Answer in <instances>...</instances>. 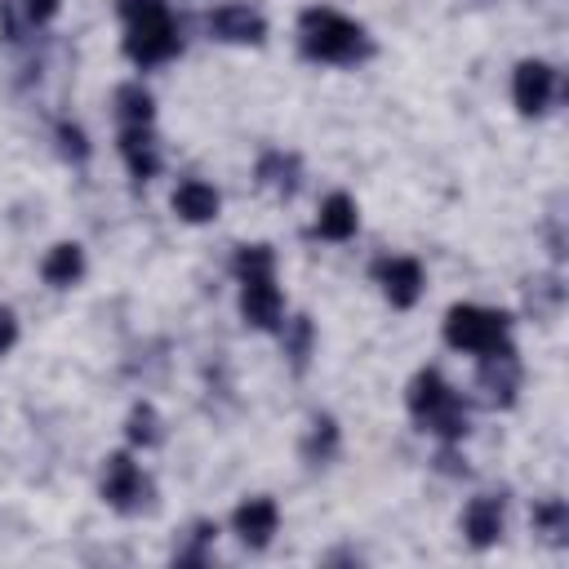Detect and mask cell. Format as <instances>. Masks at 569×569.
I'll return each instance as SVG.
<instances>
[{
	"label": "cell",
	"instance_id": "cell-1",
	"mask_svg": "<svg viewBox=\"0 0 569 569\" xmlns=\"http://www.w3.org/2000/svg\"><path fill=\"white\" fill-rule=\"evenodd\" d=\"M298 44L316 62H356V58H369L373 53L365 27L351 22V18H342L329 4L302 9V18H298Z\"/></svg>",
	"mask_w": 569,
	"mask_h": 569
},
{
	"label": "cell",
	"instance_id": "cell-2",
	"mask_svg": "<svg viewBox=\"0 0 569 569\" xmlns=\"http://www.w3.org/2000/svg\"><path fill=\"white\" fill-rule=\"evenodd\" d=\"M405 405H409V413H413L427 431H436L440 440H462V436H467V405H462V396H458L436 369H418V373H413V382H409V391H405Z\"/></svg>",
	"mask_w": 569,
	"mask_h": 569
},
{
	"label": "cell",
	"instance_id": "cell-3",
	"mask_svg": "<svg viewBox=\"0 0 569 569\" xmlns=\"http://www.w3.org/2000/svg\"><path fill=\"white\" fill-rule=\"evenodd\" d=\"M507 333H511V320L502 311H489V307L458 302L445 316V342L458 347V351H476V356L502 351V347H511Z\"/></svg>",
	"mask_w": 569,
	"mask_h": 569
},
{
	"label": "cell",
	"instance_id": "cell-4",
	"mask_svg": "<svg viewBox=\"0 0 569 569\" xmlns=\"http://www.w3.org/2000/svg\"><path fill=\"white\" fill-rule=\"evenodd\" d=\"M182 36H178V22L169 18V4H151L147 13L129 18V31H124V53L138 62V67H156V62H169L178 53Z\"/></svg>",
	"mask_w": 569,
	"mask_h": 569
},
{
	"label": "cell",
	"instance_id": "cell-5",
	"mask_svg": "<svg viewBox=\"0 0 569 569\" xmlns=\"http://www.w3.org/2000/svg\"><path fill=\"white\" fill-rule=\"evenodd\" d=\"M102 498H107L116 511H124V516H133V511L147 507L151 485H147V476L138 471V462H133L129 453H111V458L102 462Z\"/></svg>",
	"mask_w": 569,
	"mask_h": 569
},
{
	"label": "cell",
	"instance_id": "cell-6",
	"mask_svg": "<svg viewBox=\"0 0 569 569\" xmlns=\"http://www.w3.org/2000/svg\"><path fill=\"white\" fill-rule=\"evenodd\" d=\"M240 316H244L253 329H280L284 298H280V289H276V271L240 276Z\"/></svg>",
	"mask_w": 569,
	"mask_h": 569
},
{
	"label": "cell",
	"instance_id": "cell-7",
	"mask_svg": "<svg viewBox=\"0 0 569 569\" xmlns=\"http://www.w3.org/2000/svg\"><path fill=\"white\" fill-rule=\"evenodd\" d=\"M516 387H520V360H516V347H502V351L480 356L476 391H480L485 405H511V400H516Z\"/></svg>",
	"mask_w": 569,
	"mask_h": 569
},
{
	"label": "cell",
	"instance_id": "cell-8",
	"mask_svg": "<svg viewBox=\"0 0 569 569\" xmlns=\"http://www.w3.org/2000/svg\"><path fill=\"white\" fill-rule=\"evenodd\" d=\"M551 93H556V71H551L547 62H538V58H525V62L516 67V80H511L516 107H520L525 116H542L547 102H551Z\"/></svg>",
	"mask_w": 569,
	"mask_h": 569
},
{
	"label": "cell",
	"instance_id": "cell-9",
	"mask_svg": "<svg viewBox=\"0 0 569 569\" xmlns=\"http://www.w3.org/2000/svg\"><path fill=\"white\" fill-rule=\"evenodd\" d=\"M209 31H213L218 40H227V44H258V40L267 36V22H262L258 9L231 0V4H218V9L209 13Z\"/></svg>",
	"mask_w": 569,
	"mask_h": 569
},
{
	"label": "cell",
	"instance_id": "cell-10",
	"mask_svg": "<svg viewBox=\"0 0 569 569\" xmlns=\"http://www.w3.org/2000/svg\"><path fill=\"white\" fill-rule=\"evenodd\" d=\"M378 280H382V293L391 307H413L422 293V267L413 258H382Z\"/></svg>",
	"mask_w": 569,
	"mask_h": 569
},
{
	"label": "cell",
	"instance_id": "cell-11",
	"mask_svg": "<svg viewBox=\"0 0 569 569\" xmlns=\"http://www.w3.org/2000/svg\"><path fill=\"white\" fill-rule=\"evenodd\" d=\"M231 525H236V533H240L244 547H267L271 533H276V525H280V511H276L271 498H249V502L236 507Z\"/></svg>",
	"mask_w": 569,
	"mask_h": 569
},
{
	"label": "cell",
	"instance_id": "cell-12",
	"mask_svg": "<svg viewBox=\"0 0 569 569\" xmlns=\"http://www.w3.org/2000/svg\"><path fill=\"white\" fill-rule=\"evenodd\" d=\"M462 533H467L471 547L498 542V533H502V498H493V493L471 498L467 511H462Z\"/></svg>",
	"mask_w": 569,
	"mask_h": 569
},
{
	"label": "cell",
	"instance_id": "cell-13",
	"mask_svg": "<svg viewBox=\"0 0 569 569\" xmlns=\"http://www.w3.org/2000/svg\"><path fill=\"white\" fill-rule=\"evenodd\" d=\"M120 156H124V164H129V173L133 178H156V169H160V156H156V138H151V129L147 124H124V133H120Z\"/></svg>",
	"mask_w": 569,
	"mask_h": 569
},
{
	"label": "cell",
	"instance_id": "cell-14",
	"mask_svg": "<svg viewBox=\"0 0 569 569\" xmlns=\"http://www.w3.org/2000/svg\"><path fill=\"white\" fill-rule=\"evenodd\" d=\"M173 213L182 222H209V218H218V191L209 182H200V178H187L173 191Z\"/></svg>",
	"mask_w": 569,
	"mask_h": 569
},
{
	"label": "cell",
	"instance_id": "cell-15",
	"mask_svg": "<svg viewBox=\"0 0 569 569\" xmlns=\"http://www.w3.org/2000/svg\"><path fill=\"white\" fill-rule=\"evenodd\" d=\"M360 227V213H356V200L347 191H333L325 204H320V218H316V231L325 240H351Z\"/></svg>",
	"mask_w": 569,
	"mask_h": 569
},
{
	"label": "cell",
	"instance_id": "cell-16",
	"mask_svg": "<svg viewBox=\"0 0 569 569\" xmlns=\"http://www.w3.org/2000/svg\"><path fill=\"white\" fill-rule=\"evenodd\" d=\"M40 276H44L53 289H71V284L84 276V253H80V244H71V240L53 244V249L44 253V262H40Z\"/></svg>",
	"mask_w": 569,
	"mask_h": 569
},
{
	"label": "cell",
	"instance_id": "cell-17",
	"mask_svg": "<svg viewBox=\"0 0 569 569\" xmlns=\"http://www.w3.org/2000/svg\"><path fill=\"white\" fill-rule=\"evenodd\" d=\"M258 182L280 191V196H293L298 191V156H284V151H267L258 160Z\"/></svg>",
	"mask_w": 569,
	"mask_h": 569
},
{
	"label": "cell",
	"instance_id": "cell-18",
	"mask_svg": "<svg viewBox=\"0 0 569 569\" xmlns=\"http://www.w3.org/2000/svg\"><path fill=\"white\" fill-rule=\"evenodd\" d=\"M333 453H338V427H333V418H316L307 440H302V458L307 462H329Z\"/></svg>",
	"mask_w": 569,
	"mask_h": 569
},
{
	"label": "cell",
	"instance_id": "cell-19",
	"mask_svg": "<svg viewBox=\"0 0 569 569\" xmlns=\"http://www.w3.org/2000/svg\"><path fill=\"white\" fill-rule=\"evenodd\" d=\"M116 116L124 124H147L151 120V93L142 84H120L116 89Z\"/></svg>",
	"mask_w": 569,
	"mask_h": 569
},
{
	"label": "cell",
	"instance_id": "cell-20",
	"mask_svg": "<svg viewBox=\"0 0 569 569\" xmlns=\"http://www.w3.org/2000/svg\"><path fill=\"white\" fill-rule=\"evenodd\" d=\"M533 529L547 538V542H565V529H569V511L560 498H547L533 507Z\"/></svg>",
	"mask_w": 569,
	"mask_h": 569
},
{
	"label": "cell",
	"instance_id": "cell-21",
	"mask_svg": "<svg viewBox=\"0 0 569 569\" xmlns=\"http://www.w3.org/2000/svg\"><path fill=\"white\" fill-rule=\"evenodd\" d=\"M213 538H218V525H213V520H196L191 533H187V547H178L173 560H178V565H204V547H209Z\"/></svg>",
	"mask_w": 569,
	"mask_h": 569
},
{
	"label": "cell",
	"instance_id": "cell-22",
	"mask_svg": "<svg viewBox=\"0 0 569 569\" xmlns=\"http://www.w3.org/2000/svg\"><path fill=\"white\" fill-rule=\"evenodd\" d=\"M307 351H311V320H307V316H293V320L284 325V356L302 369Z\"/></svg>",
	"mask_w": 569,
	"mask_h": 569
},
{
	"label": "cell",
	"instance_id": "cell-23",
	"mask_svg": "<svg viewBox=\"0 0 569 569\" xmlns=\"http://www.w3.org/2000/svg\"><path fill=\"white\" fill-rule=\"evenodd\" d=\"M124 431H129L133 445H156V440H160V418H156V409H151V405H133Z\"/></svg>",
	"mask_w": 569,
	"mask_h": 569
},
{
	"label": "cell",
	"instance_id": "cell-24",
	"mask_svg": "<svg viewBox=\"0 0 569 569\" xmlns=\"http://www.w3.org/2000/svg\"><path fill=\"white\" fill-rule=\"evenodd\" d=\"M58 138H62V151H67L71 160H84V156H89V147H84V133H80L76 124H62V129H58Z\"/></svg>",
	"mask_w": 569,
	"mask_h": 569
},
{
	"label": "cell",
	"instance_id": "cell-25",
	"mask_svg": "<svg viewBox=\"0 0 569 569\" xmlns=\"http://www.w3.org/2000/svg\"><path fill=\"white\" fill-rule=\"evenodd\" d=\"M13 338H18L13 311H9V307H0V351H9V347H13Z\"/></svg>",
	"mask_w": 569,
	"mask_h": 569
},
{
	"label": "cell",
	"instance_id": "cell-26",
	"mask_svg": "<svg viewBox=\"0 0 569 569\" xmlns=\"http://www.w3.org/2000/svg\"><path fill=\"white\" fill-rule=\"evenodd\" d=\"M27 13H31V22H49L58 13V0H27Z\"/></svg>",
	"mask_w": 569,
	"mask_h": 569
},
{
	"label": "cell",
	"instance_id": "cell-27",
	"mask_svg": "<svg viewBox=\"0 0 569 569\" xmlns=\"http://www.w3.org/2000/svg\"><path fill=\"white\" fill-rule=\"evenodd\" d=\"M436 462H440V471H449V476H462V471H467V462H462L453 449H440V453H436Z\"/></svg>",
	"mask_w": 569,
	"mask_h": 569
}]
</instances>
